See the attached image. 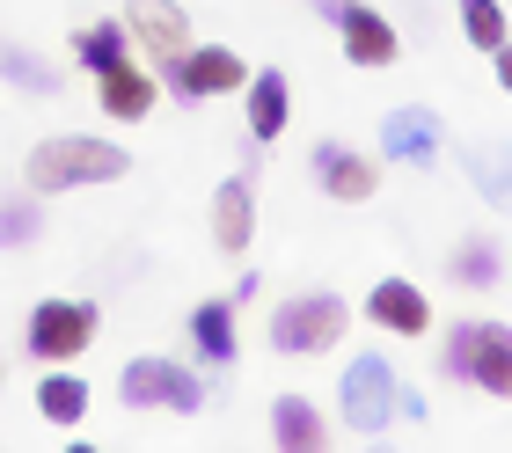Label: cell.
Segmentation results:
<instances>
[{"instance_id":"6da1fadb","label":"cell","mask_w":512,"mask_h":453,"mask_svg":"<svg viewBox=\"0 0 512 453\" xmlns=\"http://www.w3.org/2000/svg\"><path fill=\"white\" fill-rule=\"evenodd\" d=\"M132 154L118 139H96V132H52L37 139L30 161H22V190L37 198H66V190H96V183H125Z\"/></svg>"},{"instance_id":"7a4b0ae2","label":"cell","mask_w":512,"mask_h":453,"mask_svg":"<svg viewBox=\"0 0 512 453\" xmlns=\"http://www.w3.org/2000/svg\"><path fill=\"white\" fill-rule=\"evenodd\" d=\"M352 329V307L337 293H286L271 307V351L278 359H322V351L344 344Z\"/></svg>"},{"instance_id":"3957f363","label":"cell","mask_w":512,"mask_h":453,"mask_svg":"<svg viewBox=\"0 0 512 453\" xmlns=\"http://www.w3.org/2000/svg\"><path fill=\"white\" fill-rule=\"evenodd\" d=\"M337 424L359 439H381L395 424V366L381 359V351H359L352 366H344L337 380Z\"/></svg>"},{"instance_id":"277c9868","label":"cell","mask_w":512,"mask_h":453,"mask_svg":"<svg viewBox=\"0 0 512 453\" xmlns=\"http://www.w3.org/2000/svg\"><path fill=\"white\" fill-rule=\"evenodd\" d=\"M118 395H125V410H176V417L205 410V380L183 359H161V351H147V359H132L118 373Z\"/></svg>"},{"instance_id":"5b68a950","label":"cell","mask_w":512,"mask_h":453,"mask_svg":"<svg viewBox=\"0 0 512 453\" xmlns=\"http://www.w3.org/2000/svg\"><path fill=\"white\" fill-rule=\"evenodd\" d=\"M96 300H37L30 307V329H22V344H30L37 366H74L88 344H96Z\"/></svg>"},{"instance_id":"8992f818","label":"cell","mask_w":512,"mask_h":453,"mask_svg":"<svg viewBox=\"0 0 512 453\" xmlns=\"http://www.w3.org/2000/svg\"><path fill=\"white\" fill-rule=\"evenodd\" d=\"M439 366L454 380H476L483 395H512V337H505V322H454Z\"/></svg>"},{"instance_id":"52a82bcc","label":"cell","mask_w":512,"mask_h":453,"mask_svg":"<svg viewBox=\"0 0 512 453\" xmlns=\"http://www.w3.org/2000/svg\"><path fill=\"white\" fill-rule=\"evenodd\" d=\"M315 15L344 37V59H352V66H395V59H403L395 22L381 8H366V0H315Z\"/></svg>"},{"instance_id":"ba28073f","label":"cell","mask_w":512,"mask_h":453,"mask_svg":"<svg viewBox=\"0 0 512 453\" xmlns=\"http://www.w3.org/2000/svg\"><path fill=\"white\" fill-rule=\"evenodd\" d=\"M161 74H169V88L183 95V103H213V95H235L249 81V66H242L235 44H183Z\"/></svg>"},{"instance_id":"9c48e42d","label":"cell","mask_w":512,"mask_h":453,"mask_svg":"<svg viewBox=\"0 0 512 453\" xmlns=\"http://www.w3.org/2000/svg\"><path fill=\"white\" fill-rule=\"evenodd\" d=\"M118 22H125V37H132V44H147L154 74L183 52V44H191V15H183L176 0H125V15H118Z\"/></svg>"},{"instance_id":"30bf717a","label":"cell","mask_w":512,"mask_h":453,"mask_svg":"<svg viewBox=\"0 0 512 453\" xmlns=\"http://www.w3.org/2000/svg\"><path fill=\"white\" fill-rule=\"evenodd\" d=\"M308 169H315V183L330 190L337 205H366V198H374V190H381V161L352 154V147H344V139H315Z\"/></svg>"},{"instance_id":"8fae6325","label":"cell","mask_w":512,"mask_h":453,"mask_svg":"<svg viewBox=\"0 0 512 453\" xmlns=\"http://www.w3.org/2000/svg\"><path fill=\"white\" fill-rule=\"evenodd\" d=\"M249 242H256V161L213 190V249L220 256H242Z\"/></svg>"},{"instance_id":"7c38bea8","label":"cell","mask_w":512,"mask_h":453,"mask_svg":"<svg viewBox=\"0 0 512 453\" xmlns=\"http://www.w3.org/2000/svg\"><path fill=\"white\" fill-rule=\"evenodd\" d=\"M439 117L432 110H417V103H403V110H388L381 117V154L388 161H410V169H432L439 161Z\"/></svg>"},{"instance_id":"4fadbf2b","label":"cell","mask_w":512,"mask_h":453,"mask_svg":"<svg viewBox=\"0 0 512 453\" xmlns=\"http://www.w3.org/2000/svg\"><path fill=\"white\" fill-rule=\"evenodd\" d=\"M242 95H249V147H271V139L286 132V117H293V81H286V66L249 74Z\"/></svg>"},{"instance_id":"5bb4252c","label":"cell","mask_w":512,"mask_h":453,"mask_svg":"<svg viewBox=\"0 0 512 453\" xmlns=\"http://www.w3.org/2000/svg\"><path fill=\"white\" fill-rule=\"evenodd\" d=\"M366 315H374L388 337H425V329H432V300L417 293L410 278H381L374 293H366Z\"/></svg>"},{"instance_id":"9a60e30c","label":"cell","mask_w":512,"mask_h":453,"mask_svg":"<svg viewBox=\"0 0 512 453\" xmlns=\"http://www.w3.org/2000/svg\"><path fill=\"white\" fill-rule=\"evenodd\" d=\"M96 103H103V117H118V125H139V117L154 110V74L132 66V59L103 66V74H96Z\"/></svg>"},{"instance_id":"2e32d148","label":"cell","mask_w":512,"mask_h":453,"mask_svg":"<svg viewBox=\"0 0 512 453\" xmlns=\"http://www.w3.org/2000/svg\"><path fill=\"white\" fill-rule=\"evenodd\" d=\"M271 439H278V453H322L330 446V417L308 395H271Z\"/></svg>"},{"instance_id":"e0dca14e","label":"cell","mask_w":512,"mask_h":453,"mask_svg":"<svg viewBox=\"0 0 512 453\" xmlns=\"http://www.w3.org/2000/svg\"><path fill=\"white\" fill-rule=\"evenodd\" d=\"M191 351L205 366H235V300H198L191 307Z\"/></svg>"},{"instance_id":"ac0fdd59","label":"cell","mask_w":512,"mask_h":453,"mask_svg":"<svg viewBox=\"0 0 512 453\" xmlns=\"http://www.w3.org/2000/svg\"><path fill=\"white\" fill-rule=\"evenodd\" d=\"M37 417L59 424V432H74V424L88 417V380L66 373V366H44V380H37Z\"/></svg>"},{"instance_id":"d6986e66","label":"cell","mask_w":512,"mask_h":453,"mask_svg":"<svg viewBox=\"0 0 512 453\" xmlns=\"http://www.w3.org/2000/svg\"><path fill=\"white\" fill-rule=\"evenodd\" d=\"M0 81H15L22 95H44V103H59V66L52 59H37L30 44H0Z\"/></svg>"},{"instance_id":"ffe728a7","label":"cell","mask_w":512,"mask_h":453,"mask_svg":"<svg viewBox=\"0 0 512 453\" xmlns=\"http://www.w3.org/2000/svg\"><path fill=\"white\" fill-rule=\"evenodd\" d=\"M498 278H505V242H498V234H476V242L454 249V285H476V293H491Z\"/></svg>"},{"instance_id":"44dd1931","label":"cell","mask_w":512,"mask_h":453,"mask_svg":"<svg viewBox=\"0 0 512 453\" xmlns=\"http://www.w3.org/2000/svg\"><path fill=\"white\" fill-rule=\"evenodd\" d=\"M74 59H81V74H103V66H118V59H132V37H125V22H88V30L74 37Z\"/></svg>"},{"instance_id":"7402d4cb","label":"cell","mask_w":512,"mask_h":453,"mask_svg":"<svg viewBox=\"0 0 512 453\" xmlns=\"http://www.w3.org/2000/svg\"><path fill=\"white\" fill-rule=\"evenodd\" d=\"M37 234H44V198H37V190L0 198V249H30Z\"/></svg>"},{"instance_id":"603a6c76","label":"cell","mask_w":512,"mask_h":453,"mask_svg":"<svg viewBox=\"0 0 512 453\" xmlns=\"http://www.w3.org/2000/svg\"><path fill=\"white\" fill-rule=\"evenodd\" d=\"M454 8H461V30H469V44H476V52H505V8H498V0H454Z\"/></svg>"},{"instance_id":"cb8c5ba5","label":"cell","mask_w":512,"mask_h":453,"mask_svg":"<svg viewBox=\"0 0 512 453\" xmlns=\"http://www.w3.org/2000/svg\"><path fill=\"white\" fill-rule=\"evenodd\" d=\"M476 183H483V198H491V205L505 198V169H498V161H476Z\"/></svg>"},{"instance_id":"d4e9b609","label":"cell","mask_w":512,"mask_h":453,"mask_svg":"<svg viewBox=\"0 0 512 453\" xmlns=\"http://www.w3.org/2000/svg\"><path fill=\"white\" fill-rule=\"evenodd\" d=\"M0 373H8V366H0Z\"/></svg>"}]
</instances>
